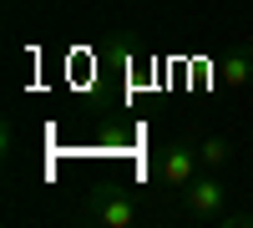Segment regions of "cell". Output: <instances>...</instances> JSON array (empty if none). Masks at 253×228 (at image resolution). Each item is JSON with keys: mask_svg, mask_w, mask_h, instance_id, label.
Returning a JSON list of instances; mask_svg holds the SVG:
<instances>
[{"mask_svg": "<svg viewBox=\"0 0 253 228\" xmlns=\"http://www.w3.org/2000/svg\"><path fill=\"white\" fill-rule=\"evenodd\" d=\"M233 203V193H228V182H223V173H213V168H203L193 182L182 188V213L193 218V223H218V213Z\"/></svg>", "mask_w": 253, "mask_h": 228, "instance_id": "6da1fadb", "label": "cell"}, {"mask_svg": "<svg viewBox=\"0 0 253 228\" xmlns=\"http://www.w3.org/2000/svg\"><path fill=\"white\" fill-rule=\"evenodd\" d=\"M76 218L81 223H101V228H137L142 208H137V198H126V193H91Z\"/></svg>", "mask_w": 253, "mask_h": 228, "instance_id": "7a4b0ae2", "label": "cell"}, {"mask_svg": "<svg viewBox=\"0 0 253 228\" xmlns=\"http://www.w3.org/2000/svg\"><path fill=\"white\" fill-rule=\"evenodd\" d=\"M198 173H203L198 142H172V147H162V157H157V182H162L167 193H182Z\"/></svg>", "mask_w": 253, "mask_h": 228, "instance_id": "3957f363", "label": "cell"}, {"mask_svg": "<svg viewBox=\"0 0 253 228\" xmlns=\"http://www.w3.org/2000/svg\"><path fill=\"white\" fill-rule=\"evenodd\" d=\"M218 81H223V87H233V91L253 87V46H248V41H238V46H228V51L218 56Z\"/></svg>", "mask_w": 253, "mask_h": 228, "instance_id": "277c9868", "label": "cell"}, {"mask_svg": "<svg viewBox=\"0 0 253 228\" xmlns=\"http://www.w3.org/2000/svg\"><path fill=\"white\" fill-rule=\"evenodd\" d=\"M198 157H203V168L223 173L228 162H233V142H228V137H203V142H198Z\"/></svg>", "mask_w": 253, "mask_h": 228, "instance_id": "5b68a950", "label": "cell"}, {"mask_svg": "<svg viewBox=\"0 0 253 228\" xmlns=\"http://www.w3.org/2000/svg\"><path fill=\"white\" fill-rule=\"evenodd\" d=\"M218 228H253V208H223Z\"/></svg>", "mask_w": 253, "mask_h": 228, "instance_id": "8992f818", "label": "cell"}]
</instances>
